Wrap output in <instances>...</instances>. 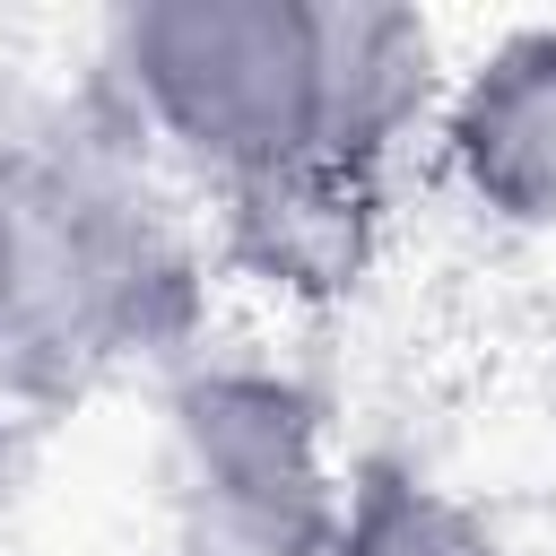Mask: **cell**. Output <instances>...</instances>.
Instances as JSON below:
<instances>
[{"label":"cell","instance_id":"6","mask_svg":"<svg viewBox=\"0 0 556 556\" xmlns=\"http://www.w3.org/2000/svg\"><path fill=\"white\" fill-rule=\"evenodd\" d=\"M330 556H513L504 530L443 478H426L400 452L348 460V504Z\"/></svg>","mask_w":556,"mask_h":556},{"label":"cell","instance_id":"5","mask_svg":"<svg viewBox=\"0 0 556 556\" xmlns=\"http://www.w3.org/2000/svg\"><path fill=\"white\" fill-rule=\"evenodd\" d=\"M208 208H217V252L278 295H339L374 243L365 174H287V182H261Z\"/></svg>","mask_w":556,"mask_h":556},{"label":"cell","instance_id":"3","mask_svg":"<svg viewBox=\"0 0 556 556\" xmlns=\"http://www.w3.org/2000/svg\"><path fill=\"white\" fill-rule=\"evenodd\" d=\"M174 556H330L348 460L304 374L235 348H191L165 382Z\"/></svg>","mask_w":556,"mask_h":556},{"label":"cell","instance_id":"2","mask_svg":"<svg viewBox=\"0 0 556 556\" xmlns=\"http://www.w3.org/2000/svg\"><path fill=\"white\" fill-rule=\"evenodd\" d=\"M200 313V243L104 139H0V374L78 382L122 356H174Z\"/></svg>","mask_w":556,"mask_h":556},{"label":"cell","instance_id":"4","mask_svg":"<svg viewBox=\"0 0 556 556\" xmlns=\"http://www.w3.org/2000/svg\"><path fill=\"white\" fill-rule=\"evenodd\" d=\"M426 130L469 217L504 235H556V17L504 26L443 70Z\"/></svg>","mask_w":556,"mask_h":556},{"label":"cell","instance_id":"1","mask_svg":"<svg viewBox=\"0 0 556 556\" xmlns=\"http://www.w3.org/2000/svg\"><path fill=\"white\" fill-rule=\"evenodd\" d=\"M96 78L113 130L208 200L287 174L382 182L443 96L426 17L374 0H130L104 17Z\"/></svg>","mask_w":556,"mask_h":556}]
</instances>
